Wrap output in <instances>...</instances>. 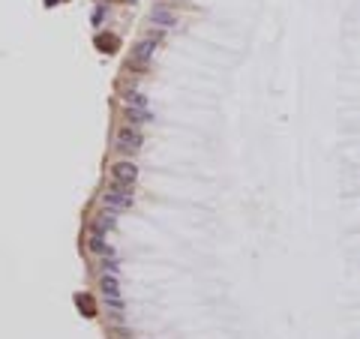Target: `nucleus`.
<instances>
[{
    "instance_id": "f257e3e1",
    "label": "nucleus",
    "mask_w": 360,
    "mask_h": 339,
    "mask_svg": "<svg viewBox=\"0 0 360 339\" xmlns=\"http://www.w3.org/2000/svg\"><path fill=\"white\" fill-rule=\"evenodd\" d=\"M102 204H105L108 210H129L135 204V186L108 183V189L102 192Z\"/></svg>"
},
{
    "instance_id": "f03ea898",
    "label": "nucleus",
    "mask_w": 360,
    "mask_h": 339,
    "mask_svg": "<svg viewBox=\"0 0 360 339\" xmlns=\"http://www.w3.org/2000/svg\"><path fill=\"white\" fill-rule=\"evenodd\" d=\"M114 144H117L120 150H126V153H135V150H141L144 135L135 129V126H120V129L114 132Z\"/></svg>"
},
{
    "instance_id": "7ed1b4c3",
    "label": "nucleus",
    "mask_w": 360,
    "mask_h": 339,
    "mask_svg": "<svg viewBox=\"0 0 360 339\" xmlns=\"http://www.w3.org/2000/svg\"><path fill=\"white\" fill-rule=\"evenodd\" d=\"M135 180H138V165L135 162H114L111 165V183L135 186Z\"/></svg>"
},
{
    "instance_id": "20e7f679",
    "label": "nucleus",
    "mask_w": 360,
    "mask_h": 339,
    "mask_svg": "<svg viewBox=\"0 0 360 339\" xmlns=\"http://www.w3.org/2000/svg\"><path fill=\"white\" fill-rule=\"evenodd\" d=\"M156 45H159V39H153V36H147V39H141L138 45H135V48H132L135 66H147V63L153 60V54H156Z\"/></svg>"
},
{
    "instance_id": "39448f33",
    "label": "nucleus",
    "mask_w": 360,
    "mask_h": 339,
    "mask_svg": "<svg viewBox=\"0 0 360 339\" xmlns=\"http://www.w3.org/2000/svg\"><path fill=\"white\" fill-rule=\"evenodd\" d=\"M150 21H153V24H159V27H177V24H180L177 12L171 9V6H162V3L150 9Z\"/></svg>"
},
{
    "instance_id": "423d86ee",
    "label": "nucleus",
    "mask_w": 360,
    "mask_h": 339,
    "mask_svg": "<svg viewBox=\"0 0 360 339\" xmlns=\"http://www.w3.org/2000/svg\"><path fill=\"white\" fill-rule=\"evenodd\" d=\"M99 291H102V297H123V288H120V276H114V273H102V276H99Z\"/></svg>"
},
{
    "instance_id": "0eeeda50",
    "label": "nucleus",
    "mask_w": 360,
    "mask_h": 339,
    "mask_svg": "<svg viewBox=\"0 0 360 339\" xmlns=\"http://www.w3.org/2000/svg\"><path fill=\"white\" fill-rule=\"evenodd\" d=\"M87 249H90L93 255H99V258L111 255V246H108L105 234H99V231H90V237H87Z\"/></svg>"
},
{
    "instance_id": "6e6552de",
    "label": "nucleus",
    "mask_w": 360,
    "mask_h": 339,
    "mask_svg": "<svg viewBox=\"0 0 360 339\" xmlns=\"http://www.w3.org/2000/svg\"><path fill=\"white\" fill-rule=\"evenodd\" d=\"M117 225V219H114V210H108V213H99V216L90 222V231H99V234H105V231H111Z\"/></svg>"
},
{
    "instance_id": "1a4fd4ad",
    "label": "nucleus",
    "mask_w": 360,
    "mask_h": 339,
    "mask_svg": "<svg viewBox=\"0 0 360 339\" xmlns=\"http://www.w3.org/2000/svg\"><path fill=\"white\" fill-rule=\"evenodd\" d=\"M126 120H129V126H141V123L153 120V114L147 108H129V105H126Z\"/></svg>"
},
{
    "instance_id": "9d476101",
    "label": "nucleus",
    "mask_w": 360,
    "mask_h": 339,
    "mask_svg": "<svg viewBox=\"0 0 360 339\" xmlns=\"http://www.w3.org/2000/svg\"><path fill=\"white\" fill-rule=\"evenodd\" d=\"M123 102L129 105V108H147V96L138 93V90H126L123 93Z\"/></svg>"
},
{
    "instance_id": "9b49d317",
    "label": "nucleus",
    "mask_w": 360,
    "mask_h": 339,
    "mask_svg": "<svg viewBox=\"0 0 360 339\" xmlns=\"http://www.w3.org/2000/svg\"><path fill=\"white\" fill-rule=\"evenodd\" d=\"M75 303H78L81 315H87V318H93V315H96V306H93V300H90L87 294H75Z\"/></svg>"
},
{
    "instance_id": "f8f14e48",
    "label": "nucleus",
    "mask_w": 360,
    "mask_h": 339,
    "mask_svg": "<svg viewBox=\"0 0 360 339\" xmlns=\"http://www.w3.org/2000/svg\"><path fill=\"white\" fill-rule=\"evenodd\" d=\"M105 306L117 321H123V297H105Z\"/></svg>"
},
{
    "instance_id": "ddd939ff",
    "label": "nucleus",
    "mask_w": 360,
    "mask_h": 339,
    "mask_svg": "<svg viewBox=\"0 0 360 339\" xmlns=\"http://www.w3.org/2000/svg\"><path fill=\"white\" fill-rule=\"evenodd\" d=\"M96 48L99 51H105V54H111V51H117V36H96Z\"/></svg>"
},
{
    "instance_id": "4468645a",
    "label": "nucleus",
    "mask_w": 360,
    "mask_h": 339,
    "mask_svg": "<svg viewBox=\"0 0 360 339\" xmlns=\"http://www.w3.org/2000/svg\"><path fill=\"white\" fill-rule=\"evenodd\" d=\"M102 273H114V276H120V264H117L111 255H105V258H102Z\"/></svg>"
},
{
    "instance_id": "2eb2a0df",
    "label": "nucleus",
    "mask_w": 360,
    "mask_h": 339,
    "mask_svg": "<svg viewBox=\"0 0 360 339\" xmlns=\"http://www.w3.org/2000/svg\"><path fill=\"white\" fill-rule=\"evenodd\" d=\"M60 3V0H45V6H57Z\"/></svg>"
}]
</instances>
